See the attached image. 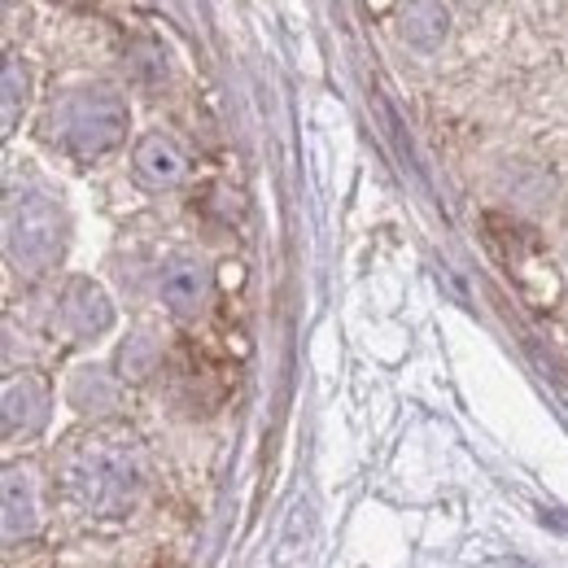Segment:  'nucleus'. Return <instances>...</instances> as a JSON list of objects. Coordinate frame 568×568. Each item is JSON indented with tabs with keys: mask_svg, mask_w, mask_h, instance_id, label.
Listing matches in <instances>:
<instances>
[{
	"mask_svg": "<svg viewBox=\"0 0 568 568\" xmlns=\"http://www.w3.org/2000/svg\"><path fill=\"white\" fill-rule=\"evenodd\" d=\"M162 297H166V306H171L175 315H189V311L202 302V276H197V267H189V263L171 267V272L162 276Z\"/></svg>",
	"mask_w": 568,
	"mask_h": 568,
	"instance_id": "1",
	"label": "nucleus"
},
{
	"mask_svg": "<svg viewBox=\"0 0 568 568\" xmlns=\"http://www.w3.org/2000/svg\"><path fill=\"white\" fill-rule=\"evenodd\" d=\"M136 162H141V171L149 180H175V175H180V153L162 141H144L141 153H136Z\"/></svg>",
	"mask_w": 568,
	"mask_h": 568,
	"instance_id": "2",
	"label": "nucleus"
}]
</instances>
